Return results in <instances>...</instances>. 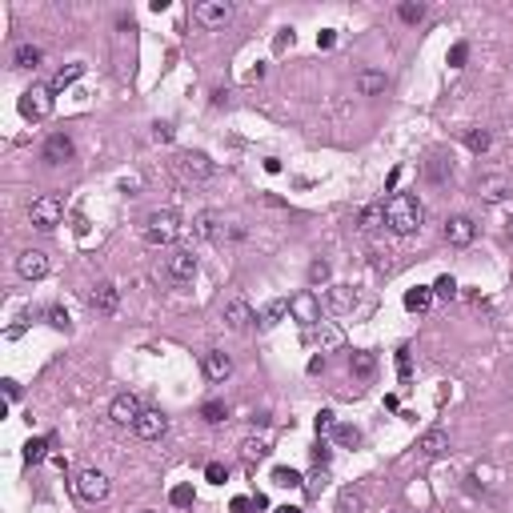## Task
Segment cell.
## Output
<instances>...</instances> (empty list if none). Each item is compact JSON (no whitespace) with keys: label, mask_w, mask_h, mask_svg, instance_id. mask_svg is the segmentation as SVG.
Returning a JSON list of instances; mask_svg holds the SVG:
<instances>
[{"label":"cell","mask_w":513,"mask_h":513,"mask_svg":"<svg viewBox=\"0 0 513 513\" xmlns=\"http://www.w3.org/2000/svg\"><path fill=\"white\" fill-rule=\"evenodd\" d=\"M389 89V77H385L381 68H365V72H357V93L361 96H381Z\"/></svg>","instance_id":"ffe728a7"},{"label":"cell","mask_w":513,"mask_h":513,"mask_svg":"<svg viewBox=\"0 0 513 513\" xmlns=\"http://www.w3.org/2000/svg\"><path fill=\"white\" fill-rule=\"evenodd\" d=\"M253 321H256V313H253V305L249 301H229L224 305V325H229V329H233V333H249V329H253Z\"/></svg>","instance_id":"5bb4252c"},{"label":"cell","mask_w":513,"mask_h":513,"mask_svg":"<svg viewBox=\"0 0 513 513\" xmlns=\"http://www.w3.org/2000/svg\"><path fill=\"white\" fill-rule=\"evenodd\" d=\"M397 16H401V24H421L425 20V4L421 0H405V4H397Z\"/></svg>","instance_id":"d6a6232c"},{"label":"cell","mask_w":513,"mask_h":513,"mask_svg":"<svg viewBox=\"0 0 513 513\" xmlns=\"http://www.w3.org/2000/svg\"><path fill=\"white\" fill-rule=\"evenodd\" d=\"M169 501H173L176 510L192 505V485H173V489H169Z\"/></svg>","instance_id":"f35d334b"},{"label":"cell","mask_w":513,"mask_h":513,"mask_svg":"<svg viewBox=\"0 0 513 513\" xmlns=\"http://www.w3.org/2000/svg\"><path fill=\"white\" fill-rule=\"evenodd\" d=\"M144 513H157V510H144Z\"/></svg>","instance_id":"9f6ffc18"},{"label":"cell","mask_w":513,"mask_h":513,"mask_svg":"<svg viewBox=\"0 0 513 513\" xmlns=\"http://www.w3.org/2000/svg\"><path fill=\"white\" fill-rule=\"evenodd\" d=\"M425 176H429L433 185H445L449 176H453V169H449L445 157H429V160H425Z\"/></svg>","instance_id":"83f0119b"},{"label":"cell","mask_w":513,"mask_h":513,"mask_svg":"<svg viewBox=\"0 0 513 513\" xmlns=\"http://www.w3.org/2000/svg\"><path fill=\"white\" fill-rule=\"evenodd\" d=\"M153 141L169 144V141H173V125H169V121H157V125H153Z\"/></svg>","instance_id":"7bdbcfd3"},{"label":"cell","mask_w":513,"mask_h":513,"mask_svg":"<svg viewBox=\"0 0 513 513\" xmlns=\"http://www.w3.org/2000/svg\"><path fill=\"white\" fill-rule=\"evenodd\" d=\"M333 437H337V445H345V449H357V445H361V429H357V425H337Z\"/></svg>","instance_id":"e575fe53"},{"label":"cell","mask_w":513,"mask_h":513,"mask_svg":"<svg viewBox=\"0 0 513 513\" xmlns=\"http://www.w3.org/2000/svg\"><path fill=\"white\" fill-rule=\"evenodd\" d=\"M289 317H297L305 329H313V325H321V301L305 289L297 297H289Z\"/></svg>","instance_id":"8992f818"},{"label":"cell","mask_w":513,"mask_h":513,"mask_svg":"<svg viewBox=\"0 0 513 513\" xmlns=\"http://www.w3.org/2000/svg\"><path fill=\"white\" fill-rule=\"evenodd\" d=\"M313 461H317L321 469L329 465V445H325V441H317V445H313Z\"/></svg>","instance_id":"f907efd6"},{"label":"cell","mask_w":513,"mask_h":513,"mask_svg":"<svg viewBox=\"0 0 513 513\" xmlns=\"http://www.w3.org/2000/svg\"><path fill=\"white\" fill-rule=\"evenodd\" d=\"M510 237H513V221H510Z\"/></svg>","instance_id":"11a10c76"},{"label":"cell","mask_w":513,"mask_h":513,"mask_svg":"<svg viewBox=\"0 0 513 513\" xmlns=\"http://www.w3.org/2000/svg\"><path fill=\"white\" fill-rule=\"evenodd\" d=\"M48 325H52V329H61V333H68V329H72V317H68V309L52 305V309H48Z\"/></svg>","instance_id":"8d00e7d4"},{"label":"cell","mask_w":513,"mask_h":513,"mask_svg":"<svg viewBox=\"0 0 513 513\" xmlns=\"http://www.w3.org/2000/svg\"><path fill=\"white\" fill-rule=\"evenodd\" d=\"M273 513H301L297 505H281V510H273Z\"/></svg>","instance_id":"db71d44e"},{"label":"cell","mask_w":513,"mask_h":513,"mask_svg":"<svg viewBox=\"0 0 513 513\" xmlns=\"http://www.w3.org/2000/svg\"><path fill=\"white\" fill-rule=\"evenodd\" d=\"M201 417H205L208 425H221L224 417H229V409H224V401H205V405H201Z\"/></svg>","instance_id":"d590c367"},{"label":"cell","mask_w":513,"mask_h":513,"mask_svg":"<svg viewBox=\"0 0 513 513\" xmlns=\"http://www.w3.org/2000/svg\"><path fill=\"white\" fill-rule=\"evenodd\" d=\"M132 429H137L141 441H157V437H164V429H169V417L160 413V409H144L141 421H137Z\"/></svg>","instance_id":"2e32d148"},{"label":"cell","mask_w":513,"mask_h":513,"mask_svg":"<svg viewBox=\"0 0 513 513\" xmlns=\"http://www.w3.org/2000/svg\"><path fill=\"white\" fill-rule=\"evenodd\" d=\"M313 425H317V437H325V433H333V429H337V413H333V409H321Z\"/></svg>","instance_id":"60d3db41"},{"label":"cell","mask_w":513,"mask_h":513,"mask_svg":"<svg viewBox=\"0 0 513 513\" xmlns=\"http://www.w3.org/2000/svg\"><path fill=\"white\" fill-rule=\"evenodd\" d=\"M381 224H385V205H381V201L361 208V233H377Z\"/></svg>","instance_id":"484cf974"},{"label":"cell","mask_w":513,"mask_h":513,"mask_svg":"<svg viewBox=\"0 0 513 513\" xmlns=\"http://www.w3.org/2000/svg\"><path fill=\"white\" fill-rule=\"evenodd\" d=\"M349 373L353 377H361V381L373 377V373H377V357H373L369 349H353L349 353Z\"/></svg>","instance_id":"603a6c76"},{"label":"cell","mask_w":513,"mask_h":513,"mask_svg":"<svg viewBox=\"0 0 513 513\" xmlns=\"http://www.w3.org/2000/svg\"><path fill=\"white\" fill-rule=\"evenodd\" d=\"M353 309H357V289L353 285L329 289V313H353Z\"/></svg>","instance_id":"44dd1931"},{"label":"cell","mask_w":513,"mask_h":513,"mask_svg":"<svg viewBox=\"0 0 513 513\" xmlns=\"http://www.w3.org/2000/svg\"><path fill=\"white\" fill-rule=\"evenodd\" d=\"M489 144H493V137H489V128H465V148L469 153H489Z\"/></svg>","instance_id":"d4e9b609"},{"label":"cell","mask_w":513,"mask_h":513,"mask_svg":"<svg viewBox=\"0 0 513 513\" xmlns=\"http://www.w3.org/2000/svg\"><path fill=\"white\" fill-rule=\"evenodd\" d=\"M289 317V301H269V309L261 313V329H277Z\"/></svg>","instance_id":"f1b7e54d"},{"label":"cell","mask_w":513,"mask_h":513,"mask_svg":"<svg viewBox=\"0 0 513 513\" xmlns=\"http://www.w3.org/2000/svg\"><path fill=\"white\" fill-rule=\"evenodd\" d=\"M233 513H256V505H253V497H233V505H229Z\"/></svg>","instance_id":"7dc6e473"},{"label":"cell","mask_w":513,"mask_h":513,"mask_svg":"<svg viewBox=\"0 0 513 513\" xmlns=\"http://www.w3.org/2000/svg\"><path fill=\"white\" fill-rule=\"evenodd\" d=\"M477 192H481V201L497 205V201H505V197H510V181H505V176H481Z\"/></svg>","instance_id":"7402d4cb"},{"label":"cell","mask_w":513,"mask_h":513,"mask_svg":"<svg viewBox=\"0 0 513 513\" xmlns=\"http://www.w3.org/2000/svg\"><path fill=\"white\" fill-rule=\"evenodd\" d=\"M465 56H469V45H453V48H449V64H453V68H461Z\"/></svg>","instance_id":"f6af8a7d"},{"label":"cell","mask_w":513,"mask_h":513,"mask_svg":"<svg viewBox=\"0 0 513 513\" xmlns=\"http://www.w3.org/2000/svg\"><path fill=\"white\" fill-rule=\"evenodd\" d=\"M433 297H445V301H453V297H457V281H453V277H437V281H433Z\"/></svg>","instance_id":"74e56055"},{"label":"cell","mask_w":513,"mask_h":513,"mask_svg":"<svg viewBox=\"0 0 513 513\" xmlns=\"http://www.w3.org/2000/svg\"><path fill=\"white\" fill-rule=\"evenodd\" d=\"M321 485H325V469L317 465V473H313V477L305 481V493H309V497H317V493H321Z\"/></svg>","instance_id":"ee69618b"},{"label":"cell","mask_w":513,"mask_h":513,"mask_svg":"<svg viewBox=\"0 0 513 513\" xmlns=\"http://www.w3.org/2000/svg\"><path fill=\"white\" fill-rule=\"evenodd\" d=\"M221 233H224L221 213L205 208V213H197V217H192V237H197V240H217Z\"/></svg>","instance_id":"ac0fdd59"},{"label":"cell","mask_w":513,"mask_h":513,"mask_svg":"<svg viewBox=\"0 0 513 513\" xmlns=\"http://www.w3.org/2000/svg\"><path fill=\"white\" fill-rule=\"evenodd\" d=\"M176 164H181V176H185V181H197V185L217 173V164H213L205 153H181V160H176Z\"/></svg>","instance_id":"ba28073f"},{"label":"cell","mask_w":513,"mask_h":513,"mask_svg":"<svg viewBox=\"0 0 513 513\" xmlns=\"http://www.w3.org/2000/svg\"><path fill=\"white\" fill-rule=\"evenodd\" d=\"M84 77V64H68V68H61V72H56V77L48 80V89H52V93H64V89H72V84H77V80Z\"/></svg>","instance_id":"cb8c5ba5"},{"label":"cell","mask_w":513,"mask_h":513,"mask_svg":"<svg viewBox=\"0 0 513 513\" xmlns=\"http://www.w3.org/2000/svg\"><path fill=\"white\" fill-rule=\"evenodd\" d=\"M141 413H144V405H141V397H137V393H116V397H112V405H109V417L116 421V425H137V421H141Z\"/></svg>","instance_id":"52a82bcc"},{"label":"cell","mask_w":513,"mask_h":513,"mask_svg":"<svg viewBox=\"0 0 513 513\" xmlns=\"http://www.w3.org/2000/svg\"><path fill=\"white\" fill-rule=\"evenodd\" d=\"M337 45V32L333 29H321L317 32V48H333Z\"/></svg>","instance_id":"816d5d0a"},{"label":"cell","mask_w":513,"mask_h":513,"mask_svg":"<svg viewBox=\"0 0 513 513\" xmlns=\"http://www.w3.org/2000/svg\"><path fill=\"white\" fill-rule=\"evenodd\" d=\"M116 305H121V289L112 285V281H100V285L89 293V309L100 313V317H112V313H116Z\"/></svg>","instance_id":"9c48e42d"},{"label":"cell","mask_w":513,"mask_h":513,"mask_svg":"<svg viewBox=\"0 0 513 513\" xmlns=\"http://www.w3.org/2000/svg\"><path fill=\"white\" fill-rule=\"evenodd\" d=\"M176 237H181V217L173 208H157L144 217V240L148 245H173Z\"/></svg>","instance_id":"7a4b0ae2"},{"label":"cell","mask_w":513,"mask_h":513,"mask_svg":"<svg viewBox=\"0 0 513 513\" xmlns=\"http://www.w3.org/2000/svg\"><path fill=\"white\" fill-rule=\"evenodd\" d=\"M341 513H361V497H357V493H341Z\"/></svg>","instance_id":"bcb514c9"},{"label":"cell","mask_w":513,"mask_h":513,"mask_svg":"<svg viewBox=\"0 0 513 513\" xmlns=\"http://www.w3.org/2000/svg\"><path fill=\"white\" fill-rule=\"evenodd\" d=\"M20 116H29V121H45L52 116V89L48 84H32L20 93Z\"/></svg>","instance_id":"5b68a950"},{"label":"cell","mask_w":513,"mask_h":513,"mask_svg":"<svg viewBox=\"0 0 513 513\" xmlns=\"http://www.w3.org/2000/svg\"><path fill=\"white\" fill-rule=\"evenodd\" d=\"M329 261H313V265H309V285H325V281H329Z\"/></svg>","instance_id":"ab89813d"},{"label":"cell","mask_w":513,"mask_h":513,"mask_svg":"<svg viewBox=\"0 0 513 513\" xmlns=\"http://www.w3.org/2000/svg\"><path fill=\"white\" fill-rule=\"evenodd\" d=\"M13 64H16V68H36V64H40V48H36V45H16Z\"/></svg>","instance_id":"1f68e13d"},{"label":"cell","mask_w":513,"mask_h":513,"mask_svg":"<svg viewBox=\"0 0 513 513\" xmlns=\"http://www.w3.org/2000/svg\"><path fill=\"white\" fill-rule=\"evenodd\" d=\"M273 485H281V489H301L305 477L297 469H289V465H277V469H273Z\"/></svg>","instance_id":"f546056e"},{"label":"cell","mask_w":513,"mask_h":513,"mask_svg":"<svg viewBox=\"0 0 513 513\" xmlns=\"http://www.w3.org/2000/svg\"><path fill=\"white\" fill-rule=\"evenodd\" d=\"M433 305V289H409V293H405V309H409V313H425V309H429Z\"/></svg>","instance_id":"4316f807"},{"label":"cell","mask_w":513,"mask_h":513,"mask_svg":"<svg viewBox=\"0 0 513 513\" xmlns=\"http://www.w3.org/2000/svg\"><path fill=\"white\" fill-rule=\"evenodd\" d=\"M229 16H233V8H229L224 0H205V4H197V8H192V20H197V24H205V29H221Z\"/></svg>","instance_id":"4fadbf2b"},{"label":"cell","mask_w":513,"mask_h":513,"mask_svg":"<svg viewBox=\"0 0 513 513\" xmlns=\"http://www.w3.org/2000/svg\"><path fill=\"white\" fill-rule=\"evenodd\" d=\"M72 153H77V144H72V137H64V132H52V137L45 141V148H40L45 164H68Z\"/></svg>","instance_id":"30bf717a"},{"label":"cell","mask_w":513,"mask_h":513,"mask_svg":"<svg viewBox=\"0 0 513 513\" xmlns=\"http://www.w3.org/2000/svg\"><path fill=\"white\" fill-rule=\"evenodd\" d=\"M48 457V437H32L29 445H24V461L29 465H40Z\"/></svg>","instance_id":"836d02e7"},{"label":"cell","mask_w":513,"mask_h":513,"mask_svg":"<svg viewBox=\"0 0 513 513\" xmlns=\"http://www.w3.org/2000/svg\"><path fill=\"white\" fill-rule=\"evenodd\" d=\"M289 45H293V29H281V32H277V40H273V48H277V52H285Z\"/></svg>","instance_id":"681fc988"},{"label":"cell","mask_w":513,"mask_h":513,"mask_svg":"<svg viewBox=\"0 0 513 513\" xmlns=\"http://www.w3.org/2000/svg\"><path fill=\"white\" fill-rule=\"evenodd\" d=\"M72 489H77L80 501H89V505H100V501L109 497V477H105L100 469H80L77 481H72Z\"/></svg>","instance_id":"277c9868"},{"label":"cell","mask_w":513,"mask_h":513,"mask_svg":"<svg viewBox=\"0 0 513 513\" xmlns=\"http://www.w3.org/2000/svg\"><path fill=\"white\" fill-rule=\"evenodd\" d=\"M205 477L213 481V485H224V481H229V469H224L221 461H208V469H205Z\"/></svg>","instance_id":"b9f144b4"},{"label":"cell","mask_w":513,"mask_h":513,"mask_svg":"<svg viewBox=\"0 0 513 513\" xmlns=\"http://www.w3.org/2000/svg\"><path fill=\"white\" fill-rule=\"evenodd\" d=\"M397 369H401V381H409V349L405 345L397 349Z\"/></svg>","instance_id":"c3c4849f"},{"label":"cell","mask_w":513,"mask_h":513,"mask_svg":"<svg viewBox=\"0 0 513 513\" xmlns=\"http://www.w3.org/2000/svg\"><path fill=\"white\" fill-rule=\"evenodd\" d=\"M16 273H20L24 281H40V277H48V253H40V249H24V253L16 256Z\"/></svg>","instance_id":"7c38bea8"},{"label":"cell","mask_w":513,"mask_h":513,"mask_svg":"<svg viewBox=\"0 0 513 513\" xmlns=\"http://www.w3.org/2000/svg\"><path fill=\"white\" fill-rule=\"evenodd\" d=\"M449 449V433L445 429H425L421 437H417V453L421 457H441Z\"/></svg>","instance_id":"d6986e66"},{"label":"cell","mask_w":513,"mask_h":513,"mask_svg":"<svg viewBox=\"0 0 513 513\" xmlns=\"http://www.w3.org/2000/svg\"><path fill=\"white\" fill-rule=\"evenodd\" d=\"M240 457H245V465H256V461H265V457H269V445H265L261 437H249V441L240 445Z\"/></svg>","instance_id":"4dcf8cb0"},{"label":"cell","mask_w":513,"mask_h":513,"mask_svg":"<svg viewBox=\"0 0 513 513\" xmlns=\"http://www.w3.org/2000/svg\"><path fill=\"white\" fill-rule=\"evenodd\" d=\"M421 221H425V208H421L417 197H409V192H393V197L385 201V224H389L397 237H413L417 229H421Z\"/></svg>","instance_id":"6da1fadb"},{"label":"cell","mask_w":513,"mask_h":513,"mask_svg":"<svg viewBox=\"0 0 513 513\" xmlns=\"http://www.w3.org/2000/svg\"><path fill=\"white\" fill-rule=\"evenodd\" d=\"M197 269H201V261H197V253H192V249H176V253L169 256V277H173L176 285L192 281V277H197Z\"/></svg>","instance_id":"8fae6325"},{"label":"cell","mask_w":513,"mask_h":513,"mask_svg":"<svg viewBox=\"0 0 513 513\" xmlns=\"http://www.w3.org/2000/svg\"><path fill=\"white\" fill-rule=\"evenodd\" d=\"M201 369H205V377L213 385H221L224 377L233 373V357H229V353H221V349H208L205 361H201Z\"/></svg>","instance_id":"e0dca14e"},{"label":"cell","mask_w":513,"mask_h":513,"mask_svg":"<svg viewBox=\"0 0 513 513\" xmlns=\"http://www.w3.org/2000/svg\"><path fill=\"white\" fill-rule=\"evenodd\" d=\"M0 385H4V397H8V401H16V397H20V381H13V377H4Z\"/></svg>","instance_id":"f5cc1de1"},{"label":"cell","mask_w":513,"mask_h":513,"mask_svg":"<svg viewBox=\"0 0 513 513\" xmlns=\"http://www.w3.org/2000/svg\"><path fill=\"white\" fill-rule=\"evenodd\" d=\"M29 221H32V229L52 233V229L64 221V201H61V197H52V192L36 197V201H32V208H29Z\"/></svg>","instance_id":"3957f363"},{"label":"cell","mask_w":513,"mask_h":513,"mask_svg":"<svg viewBox=\"0 0 513 513\" xmlns=\"http://www.w3.org/2000/svg\"><path fill=\"white\" fill-rule=\"evenodd\" d=\"M473 237H477V224L469 221V217H449V221H445V240L453 245V249L473 245Z\"/></svg>","instance_id":"9a60e30c"}]
</instances>
